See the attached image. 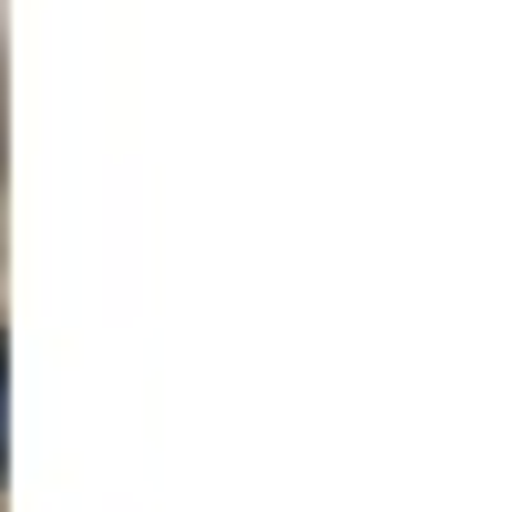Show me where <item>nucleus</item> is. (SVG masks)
I'll use <instances>...</instances> for the list:
<instances>
[{
	"label": "nucleus",
	"mask_w": 512,
	"mask_h": 512,
	"mask_svg": "<svg viewBox=\"0 0 512 512\" xmlns=\"http://www.w3.org/2000/svg\"><path fill=\"white\" fill-rule=\"evenodd\" d=\"M0 472H11V349H0Z\"/></svg>",
	"instance_id": "nucleus-1"
}]
</instances>
